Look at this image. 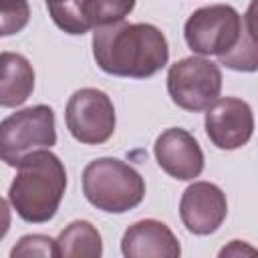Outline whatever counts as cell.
Wrapping results in <instances>:
<instances>
[{"instance_id": "cell-1", "label": "cell", "mask_w": 258, "mask_h": 258, "mask_svg": "<svg viewBox=\"0 0 258 258\" xmlns=\"http://www.w3.org/2000/svg\"><path fill=\"white\" fill-rule=\"evenodd\" d=\"M93 58L97 67L113 77L147 79L169 60L165 34L147 22H117L95 28Z\"/></svg>"}, {"instance_id": "cell-2", "label": "cell", "mask_w": 258, "mask_h": 258, "mask_svg": "<svg viewBox=\"0 0 258 258\" xmlns=\"http://www.w3.org/2000/svg\"><path fill=\"white\" fill-rule=\"evenodd\" d=\"M67 189V169L50 149H38L16 165V177L8 187L14 212L30 224L54 218Z\"/></svg>"}, {"instance_id": "cell-3", "label": "cell", "mask_w": 258, "mask_h": 258, "mask_svg": "<svg viewBox=\"0 0 258 258\" xmlns=\"http://www.w3.org/2000/svg\"><path fill=\"white\" fill-rule=\"evenodd\" d=\"M83 194L101 212L125 214L143 202L145 179L117 157H99L83 169Z\"/></svg>"}, {"instance_id": "cell-4", "label": "cell", "mask_w": 258, "mask_h": 258, "mask_svg": "<svg viewBox=\"0 0 258 258\" xmlns=\"http://www.w3.org/2000/svg\"><path fill=\"white\" fill-rule=\"evenodd\" d=\"M54 143V111L48 105L26 107L0 123V157L10 167L38 149H50Z\"/></svg>"}, {"instance_id": "cell-5", "label": "cell", "mask_w": 258, "mask_h": 258, "mask_svg": "<svg viewBox=\"0 0 258 258\" xmlns=\"http://www.w3.org/2000/svg\"><path fill=\"white\" fill-rule=\"evenodd\" d=\"M167 93L183 111H206L222 93V71L204 56L181 58L167 71Z\"/></svg>"}, {"instance_id": "cell-6", "label": "cell", "mask_w": 258, "mask_h": 258, "mask_svg": "<svg viewBox=\"0 0 258 258\" xmlns=\"http://www.w3.org/2000/svg\"><path fill=\"white\" fill-rule=\"evenodd\" d=\"M242 32V16L230 4L198 8L183 26L187 46L200 56H222L232 50Z\"/></svg>"}, {"instance_id": "cell-7", "label": "cell", "mask_w": 258, "mask_h": 258, "mask_svg": "<svg viewBox=\"0 0 258 258\" xmlns=\"http://www.w3.org/2000/svg\"><path fill=\"white\" fill-rule=\"evenodd\" d=\"M67 129L83 145H101L115 133V107L99 89H79L71 95L64 111Z\"/></svg>"}, {"instance_id": "cell-8", "label": "cell", "mask_w": 258, "mask_h": 258, "mask_svg": "<svg viewBox=\"0 0 258 258\" xmlns=\"http://www.w3.org/2000/svg\"><path fill=\"white\" fill-rule=\"evenodd\" d=\"M204 125L208 139L218 149H240L250 141L254 133L252 107L238 97L218 99L210 109H206Z\"/></svg>"}, {"instance_id": "cell-9", "label": "cell", "mask_w": 258, "mask_h": 258, "mask_svg": "<svg viewBox=\"0 0 258 258\" xmlns=\"http://www.w3.org/2000/svg\"><path fill=\"white\" fill-rule=\"evenodd\" d=\"M228 216L226 194L210 181H194L179 200V218L187 232L196 236L214 234Z\"/></svg>"}, {"instance_id": "cell-10", "label": "cell", "mask_w": 258, "mask_h": 258, "mask_svg": "<svg viewBox=\"0 0 258 258\" xmlns=\"http://www.w3.org/2000/svg\"><path fill=\"white\" fill-rule=\"evenodd\" d=\"M153 153L157 165L179 181L196 179L204 171V151L198 139L181 127L165 129L155 139Z\"/></svg>"}, {"instance_id": "cell-11", "label": "cell", "mask_w": 258, "mask_h": 258, "mask_svg": "<svg viewBox=\"0 0 258 258\" xmlns=\"http://www.w3.org/2000/svg\"><path fill=\"white\" fill-rule=\"evenodd\" d=\"M127 258H177L181 254L175 234L159 220H139L131 224L121 240Z\"/></svg>"}, {"instance_id": "cell-12", "label": "cell", "mask_w": 258, "mask_h": 258, "mask_svg": "<svg viewBox=\"0 0 258 258\" xmlns=\"http://www.w3.org/2000/svg\"><path fill=\"white\" fill-rule=\"evenodd\" d=\"M34 89V69L18 52L0 54V105L4 109L20 107Z\"/></svg>"}, {"instance_id": "cell-13", "label": "cell", "mask_w": 258, "mask_h": 258, "mask_svg": "<svg viewBox=\"0 0 258 258\" xmlns=\"http://www.w3.org/2000/svg\"><path fill=\"white\" fill-rule=\"evenodd\" d=\"M58 256L62 258H99L103 242L99 230L87 220L71 222L56 238Z\"/></svg>"}, {"instance_id": "cell-14", "label": "cell", "mask_w": 258, "mask_h": 258, "mask_svg": "<svg viewBox=\"0 0 258 258\" xmlns=\"http://www.w3.org/2000/svg\"><path fill=\"white\" fill-rule=\"evenodd\" d=\"M133 8L135 0H81V16L87 30L123 22Z\"/></svg>"}, {"instance_id": "cell-15", "label": "cell", "mask_w": 258, "mask_h": 258, "mask_svg": "<svg viewBox=\"0 0 258 258\" xmlns=\"http://www.w3.org/2000/svg\"><path fill=\"white\" fill-rule=\"evenodd\" d=\"M218 58H220V64H224L226 69H232L238 73H254L258 71V44L250 40V36L242 28L236 46Z\"/></svg>"}, {"instance_id": "cell-16", "label": "cell", "mask_w": 258, "mask_h": 258, "mask_svg": "<svg viewBox=\"0 0 258 258\" xmlns=\"http://www.w3.org/2000/svg\"><path fill=\"white\" fill-rule=\"evenodd\" d=\"M0 34L10 36L20 32L30 18L28 0H0Z\"/></svg>"}, {"instance_id": "cell-17", "label": "cell", "mask_w": 258, "mask_h": 258, "mask_svg": "<svg viewBox=\"0 0 258 258\" xmlns=\"http://www.w3.org/2000/svg\"><path fill=\"white\" fill-rule=\"evenodd\" d=\"M10 256H58V248H56V240H52L50 236L44 234H28L22 236L18 240V244L10 250Z\"/></svg>"}, {"instance_id": "cell-18", "label": "cell", "mask_w": 258, "mask_h": 258, "mask_svg": "<svg viewBox=\"0 0 258 258\" xmlns=\"http://www.w3.org/2000/svg\"><path fill=\"white\" fill-rule=\"evenodd\" d=\"M242 28L250 36V40L258 44V0H250L246 14L242 18Z\"/></svg>"}, {"instance_id": "cell-19", "label": "cell", "mask_w": 258, "mask_h": 258, "mask_svg": "<svg viewBox=\"0 0 258 258\" xmlns=\"http://www.w3.org/2000/svg\"><path fill=\"white\" fill-rule=\"evenodd\" d=\"M62 2H69V0H46V8L56 6V4H62Z\"/></svg>"}]
</instances>
